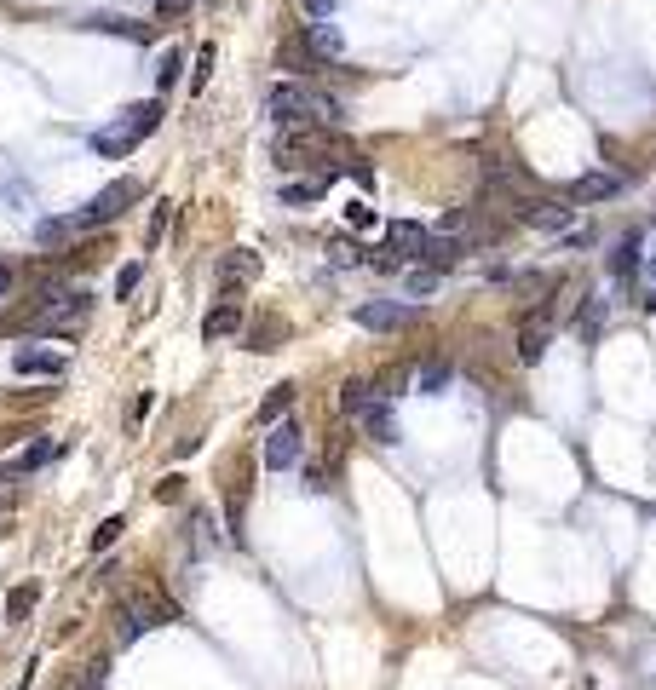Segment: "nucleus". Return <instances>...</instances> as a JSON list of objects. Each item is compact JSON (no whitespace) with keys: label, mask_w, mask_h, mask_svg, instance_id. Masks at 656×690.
<instances>
[{"label":"nucleus","mask_w":656,"mask_h":690,"mask_svg":"<svg viewBox=\"0 0 656 690\" xmlns=\"http://www.w3.org/2000/svg\"><path fill=\"white\" fill-rule=\"evenodd\" d=\"M127 529V518H104V524L93 529V552H104V547H116V535Z\"/></svg>","instance_id":"c756f323"},{"label":"nucleus","mask_w":656,"mask_h":690,"mask_svg":"<svg viewBox=\"0 0 656 690\" xmlns=\"http://www.w3.org/2000/svg\"><path fill=\"white\" fill-rule=\"evenodd\" d=\"M35 598H41V587H18V593L6 598V616H12V621H29V610H35Z\"/></svg>","instance_id":"cd10ccee"},{"label":"nucleus","mask_w":656,"mask_h":690,"mask_svg":"<svg viewBox=\"0 0 656 690\" xmlns=\"http://www.w3.org/2000/svg\"><path fill=\"white\" fill-rule=\"evenodd\" d=\"M449 380H455V363H449V357H426V363L415 368V391H421V397H444Z\"/></svg>","instance_id":"dca6fc26"},{"label":"nucleus","mask_w":656,"mask_h":690,"mask_svg":"<svg viewBox=\"0 0 656 690\" xmlns=\"http://www.w3.org/2000/svg\"><path fill=\"white\" fill-rule=\"evenodd\" d=\"M639 265H645V236H639V230H622L616 248H610V276H616V282H633Z\"/></svg>","instance_id":"9b49d317"},{"label":"nucleus","mask_w":656,"mask_h":690,"mask_svg":"<svg viewBox=\"0 0 656 690\" xmlns=\"http://www.w3.org/2000/svg\"><path fill=\"white\" fill-rule=\"evenodd\" d=\"M190 6H196V0H156V12H162V18H185Z\"/></svg>","instance_id":"4c0bfd02"},{"label":"nucleus","mask_w":656,"mask_h":690,"mask_svg":"<svg viewBox=\"0 0 656 690\" xmlns=\"http://www.w3.org/2000/svg\"><path fill=\"white\" fill-rule=\"evenodd\" d=\"M144 196V184L139 179H116V184H104V190H98L93 202L81 207V213H75V230H93V225H116L121 213H127V207L139 202Z\"/></svg>","instance_id":"39448f33"},{"label":"nucleus","mask_w":656,"mask_h":690,"mask_svg":"<svg viewBox=\"0 0 656 690\" xmlns=\"http://www.w3.org/2000/svg\"><path fill=\"white\" fill-rule=\"evenodd\" d=\"M254 276H259V253L254 248H231L225 259H219V288H225V294H236V288L254 282Z\"/></svg>","instance_id":"4468645a"},{"label":"nucleus","mask_w":656,"mask_h":690,"mask_svg":"<svg viewBox=\"0 0 656 690\" xmlns=\"http://www.w3.org/2000/svg\"><path fill=\"white\" fill-rule=\"evenodd\" d=\"M357 426H363L369 443H398V414H392L386 397H369V403L357 409Z\"/></svg>","instance_id":"9d476101"},{"label":"nucleus","mask_w":656,"mask_h":690,"mask_svg":"<svg viewBox=\"0 0 656 690\" xmlns=\"http://www.w3.org/2000/svg\"><path fill=\"white\" fill-rule=\"evenodd\" d=\"M18 374H64V351H41V345H18L12 351Z\"/></svg>","instance_id":"f3484780"},{"label":"nucleus","mask_w":656,"mask_h":690,"mask_svg":"<svg viewBox=\"0 0 656 690\" xmlns=\"http://www.w3.org/2000/svg\"><path fill=\"white\" fill-rule=\"evenodd\" d=\"M156 127H162V98H144L133 110H121L104 133H93V150L98 156H127V150H139Z\"/></svg>","instance_id":"f03ea898"},{"label":"nucleus","mask_w":656,"mask_h":690,"mask_svg":"<svg viewBox=\"0 0 656 690\" xmlns=\"http://www.w3.org/2000/svg\"><path fill=\"white\" fill-rule=\"evenodd\" d=\"M116 621H121V639H144L150 627H162V621H179V610H173L162 593H121Z\"/></svg>","instance_id":"7ed1b4c3"},{"label":"nucleus","mask_w":656,"mask_h":690,"mask_svg":"<svg viewBox=\"0 0 656 690\" xmlns=\"http://www.w3.org/2000/svg\"><path fill=\"white\" fill-rule=\"evenodd\" d=\"M87 317H93V299L87 294H47V305L29 317V328L35 334H81Z\"/></svg>","instance_id":"20e7f679"},{"label":"nucleus","mask_w":656,"mask_h":690,"mask_svg":"<svg viewBox=\"0 0 656 690\" xmlns=\"http://www.w3.org/2000/svg\"><path fill=\"white\" fill-rule=\"evenodd\" d=\"M12 282H18V276H12V271H6V265H0V299L12 294Z\"/></svg>","instance_id":"79ce46f5"},{"label":"nucleus","mask_w":656,"mask_h":690,"mask_svg":"<svg viewBox=\"0 0 656 690\" xmlns=\"http://www.w3.org/2000/svg\"><path fill=\"white\" fill-rule=\"evenodd\" d=\"M167 219H173V213H167V202H156V213H150V225H144V236H150V248H156V242H162V236H167Z\"/></svg>","instance_id":"2f4dec72"},{"label":"nucleus","mask_w":656,"mask_h":690,"mask_svg":"<svg viewBox=\"0 0 656 690\" xmlns=\"http://www.w3.org/2000/svg\"><path fill=\"white\" fill-rule=\"evenodd\" d=\"M547 340H553V305L541 299V305H530L524 322H518V363H541Z\"/></svg>","instance_id":"0eeeda50"},{"label":"nucleus","mask_w":656,"mask_h":690,"mask_svg":"<svg viewBox=\"0 0 656 690\" xmlns=\"http://www.w3.org/2000/svg\"><path fill=\"white\" fill-rule=\"evenodd\" d=\"M179 69H185V52H179V46H167L162 64H156V87H173V81H179Z\"/></svg>","instance_id":"bb28decb"},{"label":"nucleus","mask_w":656,"mask_h":690,"mask_svg":"<svg viewBox=\"0 0 656 690\" xmlns=\"http://www.w3.org/2000/svg\"><path fill=\"white\" fill-rule=\"evenodd\" d=\"M305 41H311V52H317V64H334L340 52H346V41H340V29L334 23H305Z\"/></svg>","instance_id":"6ab92c4d"},{"label":"nucleus","mask_w":656,"mask_h":690,"mask_svg":"<svg viewBox=\"0 0 656 690\" xmlns=\"http://www.w3.org/2000/svg\"><path fill=\"white\" fill-rule=\"evenodd\" d=\"M150 403H156V397H150V391H139V397H133V409H127V426H144V414H150Z\"/></svg>","instance_id":"e433bc0d"},{"label":"nucleus","mask_w":656,"mask_h":690,"mask_svg":"<svg viewBox=\"0 0 656 690\" xmlns=\"http://www.w3.org/2000/svg\"><path fill=\"white\" fill-rule=\"evenodd\" d=\"M605 322H610V305H605V299H593V311H582V322H576V328H582V340L593 345L599 334H605Z\"/></svg>","instance_id":"393cba45"},{"label":"nucleus","mask_w":656,"mask_h":690,"mask_svg":"<svg viewBox=\"0 0 656 690\" xmlns=\"http://www.w3.org/2000/svg\"><path fill=\"white\" fill-rule=\"evenodd\" d=\"M81 685H87V690H104V656H93V662L81 667Z\"/></svg>","instance_id":"c9c22d12"},{"label":"nucleus","mask_w":656,"mask_h":690,"mask_svg":"<svg viewBox=\"0 0 656 690\" xmlns=\"http://www.w3.org/2000/svg\"><path fill=\"white\" fill-rule=\"evenodd\" d=\"M323 196V179H305V184H282V202L288 207H305V202H317Z\"/></svg>","instance_id":"a878e982"},{"label":"nucleus","mask_w":656,"mask_h":690,"mask_svg":"<svg viewBox=\"0 0 656 690\" xmlns=\"http://www.w3.org/2000/svg\"><path fill=\"white\" fill-rule=\"evenodd\" d=\"M610 196H622V173H582V179L570 184L564 202L582 207V202H610Z\"/></svg>","instance_id":"ddd939ff"},{"label":"nucleus","mask_w":656,"mask_h":690,"mask_svg":"<svg viewBox=\"0 0 656 690\" xmlns=\"http://www.w3.org/2000/svg\"><path fill=\"white\" fill-rule=\"evenodd\" d=\"M52 455H58V443H52V437H35V443H29L24 455L12 460V472H35V466H47Z\"/></svg>","instance_id":"5701e85b"},{"label":"nucleus","mask_w":656,"mask_h":690,"mask_svg":"<svg viewBox=\"0 0 656 690\" xmlns=\"http://www.w3.org/2000/svg\"><path fill=\"white\" fill-rule=\"evenodd\" d=\"M438 276H444V271H409V294H432V288H438Z\"/></svg>","instance_id":"72a5a7b5"},{"label":"nucleus","mask_w":656,"mask_h":690,"mask_svg":"<svg viewBox=\"0 0 656 690\" xmlns=\"http://www.w3.org/2000/svg\"><path fill=\"white\" fill-rule=\"evenodd\" d=\"M236 328H242V299L225 294L219 305H213L208 317H202V340H231Z\"/></svg>","instance_id":"2eb2a0df"},{"label":"nucleus","mask_w":656,"mask_h":690,"mask_svg":"<svg viewBox=\"0 0 656 690\" xmlns=\"http://www.w3.org/2000/svg\"><path fill=\"white\" fill-rule=\"evenodd\" d=\"M518 219H524L530 230H570L576 207L570 202H518Z\"/></svg>","instance_id":"f8f14e48"},{"label":"nucleus","mask_w":656,"mask_h":690,"mask_svg":"<svg viewBox=\"0 0 656 690\" xmlns=\"http://www.w3.org/2000/svg\"><path fill=\"white\" fill-rule=\"evenodd\" d=\"M288 409H294V386L282 380V386H271V397L259 403V426H277V420H282Z\"/></svg>","instance_id":"412c9836"},{"label":"nucleus","mask_w":656,"mask_h":690,"mask_svg":"<svg viewBox=\"0 0 656 690\" xmlns=\"http://www.w3.org/2000/svg\"><path fill=\"white\" fill-rule=\"evenodd\" d=\"M156 495H162V501H179V495H185V478H162V489H156Z\"/></svg>","instance_id":"ea45409f"},{"label":"nucleus","mask_w":656,"mask_h":690,"mask_svg":"<svg viewBox=\"0 0 656 690\" xmlns=\"http://www.w3.org/2000/svg\"><path fill=\"white\" fill-rule=\"evenodd\" d=\"M639 276H645V305L656 311V248L645 253V265H639Z\"/></svg>","instance_id":"473e14b6"},{"label":"nucleus","mask_w":656,"mask_h":690,"mask_svg":"<svg viewBox=\"0 0 656 690\" xmlns=\"http://www.w3.org/2000/svg\"><path fill=\"white\" fill-rule=\"evenodd\" d=\"M265 115L277 127H334L346 115V104L334 92L311 87V81H277V87L265 92Z\"/></svg>","instance_id":"f257e3e1"},{"label":"nucleus","mask_w":656,"mask_h":690,"mask_svg":"<svg viewBox=\"0 0 656 690\" xmlns=\"http://www.w3.org/2000/svg\"><path fill=\"white\" fill-rule=\"evenodd\" d=\"M282 69H294V75H305V69H323V64H317V52H311V41H305V29L282 41Z\"/></svg>","instance_id":"aec40b11"},{"label":"nucleus","mask_w":656,"mask_h":690,"mask_svg":"<svg viewBox=\"0 0 656 690\" xmlns=\"http://www.w3.org/2000/svg\"><path fill=\"white\" fill-rule=\"evenodd\" d=\"M208 75H213V46H202V52H196V69H190V87L202 92L208 87Z\"/></svg>","instance_id":"7c9ffc66"},{"label":"nucleus","mask_w":656,"mask_h":690,"mask_svg":"<svg viewBox=\"0 0 656 690\" xmlns=\"http://www.w3.org/2000/svg\"><path fill=\"white\" fill-rule=\"evenodd\" d=\"M87 29H104V35H127V41H144V29H139V23H127V18H93Z\"/></svg>","instance_id":"c85d7f7f"},{"label":"nucleus","mask_w":656,"mask_h":690,"mask_svg":"<svg viewBox=\"0 0 656 690\" xmlns=\"http://www.w3.org/2000/svg\"><path fill=\"white\" fill-rule=\"evenodd\" d=\"M409 386H415V368H386V374H380V380H375V397H386V403H392V397H403V391H409Z\"/></svg>","instance_id":"4be33fe9"},{"label":"nucleus","mask_w":656,"mask_h":690,"mask_svg":"<svg viewBox=\"0 0 656 690\" xmlns=\"http://www.w3.org/2000/svg\"><path fill=\"white\" fill-rule=\"evenodd\" d=\"M346 219H352L357 230H369V225H375V213H369V207H363V202H352V207H346Z\"/></svg>","instance_id":"58836bf2"},{"label":"nucleus","mask_w":656,"mask_h":690,"mask_svg":"<svg viewBox=\"0 0 656 690\" xmlns=\"http://www.w3.org/2000/svg\"><path fill=\"white\" fill-rule=\"evenodd\" d=\"M300 455H305L300 420H277V426L265 432V466H271V472H288V466H300Z\"/></svg>","instance_id":"423d86ee"},{"label":"nucleus","mask_w":656,"mask_h":690,"mask_svg":"<svg viewBox=\"0 0 656 690\" xmlns=\"http://www.w3.org/2000/svg\"><path fill=\"white\" fill-rule=\"evenodd\" d=\"M305 12H311V18H328V12H334V0H300Z\"/></svg>","instance_id":"a19ab883"},{"label":"nucleus","mask_w":656,"mask_h":690,"mask_svg":"<svg viewBox=\"0 0 656 690\" xmlns=\"http://www.w3.org/2000/svg\"><path fill=\"white\" fill-rule=\"evenodd\" d=\"M369 397H375V380H346V386H340V409L357 420V409H363Z\"/></svg>","instance_id":"b1692460"},{"label":"nucleus","mask_w":656,"mask_h":690,"mask_svg":"<svg viewBox=\"0 0 656 690\" xmlns=\"http://www.w3.org/2000/svg\"><path fill=\"white\" fill-rule=\"evenodd\" d=\"M139 265H121V276H116V299H127V294H133V288H139Z\"/></svg>","instance_id":"f704fd0d"},{"label":"nucleus","mask_w":656,"mask_h":690,"mask_svg":"<svg viewBox=\"0 0 656 690\" xmlns=\"http://www.w3.org/2000/svg\"><path fill=\"white\" fill-rule=\"evenodd\" d=\"M426 236H432V230H421V225H386V248L398 253L403 265H409V259H421V248H426Z\"/></svg>","instance_id":"a211bd4d"},{"label":"nucleus","mask_w":656,"mask_h":690,"mask_svg":"<svg viewBox=\"0 0 656 690\" xmlns=\"http://www.w3.org/2000/svg\"><path fill=\"white\" fill-rule=\"evenodd\" d=\"M421 317L415 305H398V299H369V305H357V322L369 328V334H392V328H409V322Z\"/></svg>","instance_id":"6e6552de"},{"label":"nucleus","mask_w":656,"mask_h":690,"mask_svg":"<svg viewBox=\"0 0 656 690\" xmlns=\"http://www.w3.org/2000/svg\"><path fill=\"white\" fill-rule=\"evenodd\" d=\"M467 253H472L467 236H449V230H438V236H426L421 265H426V271H455V265H461Z\"/></svg>","instance_id":"1a4fd4ad"}]
</instances>
